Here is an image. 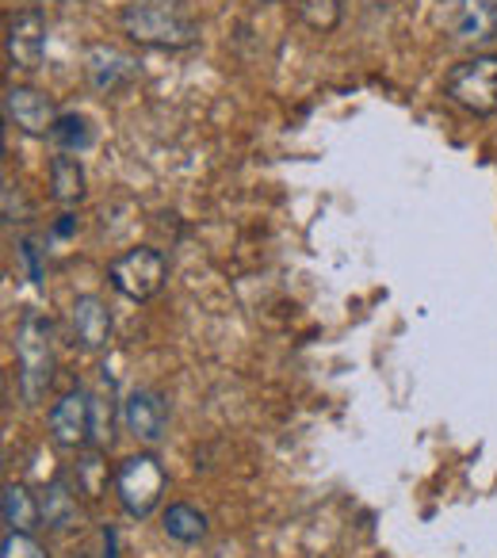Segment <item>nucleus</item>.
Wrapping results in <instances>:
<instances>
[{
  "mask_svg": "<svg viewBox=\"0 0 497 558\" xmlns=\"http://www.w3.org/2000/svg\"><path fill=\"white\" fill-rule=\"evenodd\" d=\"M24 260L32 264V279L39 283V279H43V268H39V256H35V245H32V241H24Z\"/></svg>",
  "mask_w": 497,
  "mask_h": 558,
  "instance_id": "4be33fe9",
  "label": "nucleus"
},
{
  "mask_svg": "<svg viewBox=\"0 0 497 558\" xmlns=\"http://www.w3.org/2000/svg\"><path fill=\"white\" fill-rule=\"evenodd\" d=\"M494 4H497V0H494Z\"/></svg>",
  "mask_w": 497,
  "mask_h": 558,
  "instance_id": "b1692460",
  "label": "nucleus"
},
{
  "mask_svg": "<svg viewBox=\"0 0 497 558\" xmlns=\"http://www.w3.org/2000/svg\"><path fill=\"white\" fill-rule=\"evenodd\" d=\"M47 425H50V440H54L58 448L73 451V448H81V444H88V433H93V395H85V390L62 395L50 405Z\"/></svg>",
  "mask_w": 497,
  "mask_h": 558,
  "instance_id": "0eeeda50",
  "label": "nucleus"
},
{
  "mask_svg": "<svg viewBox=\"0 0 497 558\" xmlns=\"http://www.w3.org/2000/svg\"><path fill=\"white\" fill-rule=\"evenodd\" d=\"M70 326H73V341L85 352H100L111 341V311L104 299L96 295H81L70 306Z\"/></svg>",
  "mask_w": 497,
  "mask_h": 558,
  "instance_id": "9b49d317",
  "label": "nucleus"
},
{
  "mask_svg": "<svg viewBox=\"0 0 497 558\" xmlns=\"http://www.w3.org/2000/svg\"><path fill=\"white\" fill-rule=\"evenodd\" d=\"M265 4H276V0H265Z\"/></svg>",
  "mask_w": 497,
  "mask_h": 558,
  "instance_id": "5701e85b",
  "label": "nucleus"
},
{
  "mask_svg": "<svg viewBox=\"0 0 497 558\" xmlns=\"http://www.w3.org/2000/svg\"><path fill=\"white\" fill-rule=\"evenodd\" d=\"M85 73L93 81V88L100 93H116V88L131 85L138 77V62L131 54H123L119 47H93L85 54Z\"/></svg>",
  "mask_w": 497,
  "mask_h": 558,
  "instance_id": "f8f14e48",
  "label": "nucleus"
},
{
  "mask_svg": "<svg viewBox=\"0 0 497 558\" xmlns=\"http://www.w3.org/2000/svg\"><path fill=\"white\" fill-rule=\"evenodd\" d=\"M448 20V32L459 43H471V47H486L497 39V4L494 0H448L444 9Z\"/></svg>",
  "mask_w": 497,
  "mask_h": 558,
  "instance_id": "1a4fd4ad",
  "label": "nucleus"
},
{
  "mask_svg": "<svg viewBox=\"0 0 497 558\" xmlns=\"http://www.w3.org/2000/svg\"><path fill=\"white\" fill-rule=\"evenodd\" d=\"M4 54H9L12 70H20V73L43 70V58H47V16H43L39 9H24L9 20Z\"/></svg>",
  "mask_w": 497,
  "mask_h": 558,
  "instance_id": "423d86ee",
  "label": "nucleus"
},
{
  "mask_svg": "<svg viewBox=\"0 0 497 558\" xmlns=\"http://www.w3.org/2000/svg\"><path fill=\"white\" fill-rule=\"evenodd\" d=\"M111 428H116V398H111V390L108 395H93V433H88V444L93 448H108Z\"/></svg>",
  "mask_w": 497,
  "mask_h": 558,
  "instance_id": "6ab92c4d",
  "label": "nucleus"
},
{
  "mask_svg": "<svg viewBox=\"0 0 497 558\" xmlns=\"http://www.w3.org/2000/svg\"><path fill=\"white\" fill-rule=\"evenodd\" d=\"M39 509H43V524L54 527V532H65V527H73V520H77V497H73V489L58 478L43 489Z\"/></svg>",
  "mask_w": 497,
  "mask_h": 558,
  "instance_id": "dca6fc26",
  "label": "nucleus"
},
{
  "mask_svg": "<svg viewBox=\"0 0 497 558\" xmlns=\"http://www.w3.org/2000/svg\"><path fill=\"white\" fill-rule=\"evenodd\" d=\"M16 367L24 402H39L54 379V326L47 314H24L16 329Z\"/></svg>",
  "mask_w": 497,
  "mask_h": 558,
  "instance_id": "f03ea898",
  "label": "nucleus"
},
{
  "mask_svg": "<svg viewBox=\"0 0 497 558\" xmlns=\"http://www.w3.org/2000/svg\"><path fill=\"white\" fill-rule=\"evenodd\" d=\"M100 482H104V463H100V448H96L77 463V489H85V494H100Z\"/></svg>",
  "mask_w": 497,
  "mask_h": 558,
  "instance_id": "412c9836",
  "label": "nucleus"
},
{
  "mask_svg": "<svg viewBox=\"0 0 497 558\" xmlns=\"http://www.w3.org/2000/svg\"><path fill=\"white\" fill-rule=\"evenodd\" d=\"M161 527H165V535L169 539H177V543H203L207 539V532H210V524H207V517H203L195 505H184V501H177V505H169V509L161 512Z\"/></svg>",
  "mask_w": 497,
  "mask_h": 558,
  "instance_id": "4468645a",
  "label": "nucleus"
},
{
  "mask_svg": "<svg viewBox=\"0 0 497 558\" xmlns=\"http://www.w3.org/2000/svg\"><path fill=\"white\" fill-rule=\"evenodd\" d=\"M0 558H47V550L35 543L32 532H4V543H0Z\"/></svg>",
  "mask_w": 497,
  "mask_h": 558,
  "instance_id": "aec40b11",
  "label": "nucleus"
},
{
  "mask_svg": "<svg viewBox=\"0 0 497 558\" xmlns=\"http://www.w3.org/2000/svg\"><path fill=\"white\" fill-rule=\"evenodd\" d=\"M119 20L126 39L149 50H187L199 43V24L180 0H131Z\"/></svg>",
  "mask_w": 497,
  "mask_h": 558,
  "instance_id": "f257e3e1",
  "label": "nucleus"
},
{
  "mask_svg": "<svg viewBox=\"0 0 497 558\" xmlns=\"http://www.w3.org/2000/svg\"><path fill=\"white\" fill-rule=\"evenodd\" d=\"M444 93L466 116H497V54H474L444 81Z\"/></svg>",
  "mask_w": 497,
  "mask_h": 558,
  "instance_id": "39448f33",
  "label": "nucleus"
},
{
  "mask_svg": "<svg viewBox=\"0 0 497 558\" xmlns=\"http://www.w3.org/2000/svg\"><path fill=\"white\" fill-rule=\"evenodd\" d=\"M108 279L123 299H131V303H149V299L165 288V279H169V260H165V253L154 245L126 248L123 256H116V260L108 264Z\"/></svg>",
  "mask_w": 497,
  "mask_h": 558,
  "instance_id": "7ed1b4c3",
  "label": "nucleus"
},
{
  "mask_svg": "<svg viewBox=\"0 0 497 558\" xmlns=\"http://www.w3.org/2000/svg\"><path fill=\"white\" fill-rule=\"evenodd\" d=\"M123 425L134 440L142 444H161L165 425H169V410H165V398L157 390H131L123 402Z\"/></svg>",
  "mask_w": 497,
  "mask_h": 558,
  "instance_id": "9d476101",
  "label": "nucleus"
},
{
  "mask_svg": "<svg viewBox=\"0 0 497 558\" xmlns=\"http://www.w3.org/2000/svg\"><path fill=\"white\" fill-rule=\"evenodd\" d=\"M50 187H54V199L62 207H73V203L85 199V169L73 154H58L50 161Z\"/></svg>",
  "mask_w": 497,
  "mask_h": 558,
  "instance_id": "2eb2a0df",
  "label": "nucleus"
},
{
  "mask_svg": "<svg viewBox=\"0 0 497 558\" xmlns=\"http://www.w3.org/2000/svg\"><path fill=\"white\" fill-rule=\"evenodd\" d=\"M50 138L58 142L62 154H81V149L93 146V126H88V119L77 116V111H65V116H58Z\"/></svg>",
  "mask_w": 497,
  "mask_h": 558,
  "instance_id": "f3484780",
  "label": "nucleus"
},
{
  "mask_svg": "<svg viewBox=\"0 0 497 558\" xmlns=\"http://www.w3.org/2000/svg\"><path fill=\"white\" fill-rule=\"evenodd\" d=\"M295 12L303 16L306 27H314V32H329V27L341 24L344 0H295Z\"/></svg>",
  "mask_w": 497,
  "mask_h": 558,
  "instance_id": "a211bd4d",
  "label": "nucleus"
},
{
  "mask_svg": "<svg viewBox=\"0 0 497 558\" xmlns=\"http://www.w3.org/2000/svg\"><path fill=\"white\" fill-rule=\"evenodd\" d=\"M0 512H4L9 532H35V527L43 524V509H39V501H35V494L27 486H16V482L4 486Z\"/></svg>",
  "mask_w": 497,
  "mask_h": 558,
  "instance_id": "ddd939ff",
  "label": "nucleus"
},
{
  "mask_svg": "<svg viewBox=\"0 0 497 558\" xmlns=\"http://www.w3.org/2000/svg\"><path fill=\"white\" fill-rule=\"evenodd\" d=\"M165 486H169V474H165L161 459L149 456V451H142V456H131L116 471L119 505H123L126 517H134V520H146L149 512L161 505Z\"/></svg>",
  "mask_w": 497,
  "mask_h": 558,
  "instance_id": "20e7f679",
  "label": "nucleus"
},
{
  "mask_svg": "<svg viewBox=\"0 0 497 558\" xmlns=\"http://www.w3.org/2000/svg\"><path fill=\"white\" fill-rule=\"evenodd\" d=\"M4 116H9V123L16 131L32 134V138H47L58 123V111L50 104V96H43L32 85H12L4 93Z\"/></svg>",
  "mask_w": 497,
  "mask_h": 558,
  "instance_id": "6e6552de",
  "label": "nucleus"
}]
</instances>
